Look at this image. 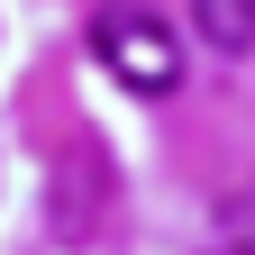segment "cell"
<instances>
[{
	"instance_id": "cell-1",
	"label": "cell",
	"mask_w": 255,
	"mask_h": 255,
	"mask_svg": "<svg viewBox=\"0 0 255 255\" xmlns=\"http://www.w3.org/2000/svg\"><path fill=\"white\" fill-rule=\"evenodd\" d=\"M91 55H101V73H119V91H137V101H173V82H182V37L146 0H101V9H91Z\"/></svg>"
},
{
	"instance_id": "cell-2",
	"label": "cell",
	"mask_w": 255,
	"mask_h": 255,
	"mask_svg": "<svg viewBox=\"0 0 255 255\" xmlns=\"http://www.w3.org/2000/svg\"><path fill=\"white\" fill-rule=\"evenodd\" d=\"M191 27H201V46L246 55L255 46V0H191Z\"/></svg>"
}]
</instances>
